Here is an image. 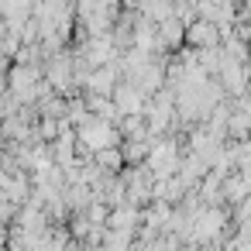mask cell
I'll return each mask as SVG.
<instances>
[{"mask_svg": "<svg viewBox=\"0 0 251 251\" xmlns=\"http://www.w3.org/2000/svg\"><path fill=\"white\" fill-rule=\"evenodd\" d=\"M76 141H79V148H86L90 158H93V155H100V151H107V148L124 145V134H121V124L90 117L83 127H76Z\"/></svg>", "mask_w": 251, "mask_h": 251, "instance_id": "6da1fadb", "label": "cell"}, {"mask_svg": "<svg viewBox=\"0 0 251 251\" xmlns=\"http://www.w3.org/2000/svg\"><path fill=\"white\" fill-rule=\"evenodd\" d=\"M93 162H97V169H103L107 176H114V172H121V165H127L121 145H117V148H107V151H100V155H93Z\"/></svg>", "mask_w": 251, "mask_h": 251, "instance_id": "8992f818", "label": "cell"}, {"mask_svg": "<svg viewBox=\"0 0 251 251\" xmlns=\"http://www.w3.org/2000/svg\"><path fill=\"white\" fill-rule=\"evenodd\" d=\"M224 224H227V210H220V206H200L196 220H193V241L189 244L213 248L217 237H220V230H224Z\"/></svg>", "mask_w": 251, "mask_h": 251, "instance_id": "3957f363", "label": "cell"}, {"mask_svg": "<svg viewBox=\"0 0 251 251\" xmlns=\"http://www.w3.org/2000/svg\"><path fill=\"white\" fill-rule=\"evenodd\" d=\"M182 155H186V151H182V145H179L176 138H158V141L151 145L145 165H148V172L155 176V182L176 179V176H179V165H182Z\"/></svg>", "mask_w": 251, "mask_h": 251, "instance_id": "7a4b0ae2", "label": "cell"}, {"mask_svg": "<svg viewBox=\"0 0 251 251\" xmlns=\"http://www.w3.org/2000/svg\"><path fill=\"white\" fill-rule=\"evenodd\" d=\"M155 31H158V52L179 49V45L186 42V25H182L179 18H169V21L155 25Z\"/></svg>", "mask_w": 251, "mask_h": 251, "instance_id": "5b68a950", "label": "cell"}, {"mask_svg": "<svg viewBox=\"0 0 251 251\" xmlns=\"http://www.w3.org/2000/svg\"><path fill=\"white\" fill-rule=\"evenodd\" d=\"M114 103H117V110H121V121H124V117H145V110H148V97H145L134 83H127V79L114 90Z\"/></svg>", "mask_w": 251, "mask_h": 251, "instance_id": "277c9868", "label": "cell"}]
</instances>
